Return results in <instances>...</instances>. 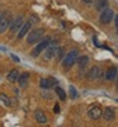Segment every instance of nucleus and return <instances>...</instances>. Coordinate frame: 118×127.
Instances as JSON below:
<instances>
[{"instance_id": "4", "label": "nucleus", "mask_w": 118, "mask_h": 127, "mask_svg": "<svg viewBox=\"0 0 118 127\" xmlns=\"http://www.w3.org/2000/svg\"><path fill=\"white\" fill-rule=\"evenodd\" d=\"M50 45V39H45V41H42L41 43H38L36 47H34V50L32 51V56L33 57H37L41 52H43L45 50H46V47Z\"/></svg>"}, {"instance_id": "17", "label": "nucleus", "mask_w": 118, "mask_h": 127, "mask_svg": "<svg viewBox=\"0 0 118 127\" xmlns=\"http://www.w3.org/2000/svg\"><path fill=\"white\" fill-rule=\"evenodd\" d=\"M0 103H3L5 107H9V105H10V98L8 97L6 94L1 93V94H0Z\"/></svg>"}, {"instance_id": "25", "label": "nucleus", "mask_w": 118, "mask_h": 127, "mask_svg": "<svg viewBox=\"0 0 118 127\" xmlns=\"http://www.w3.org/2000/svg\"><path fill=\"white\" fill-rule=\"evenodd\" d=\"M59 111H60V107H59V104H56L55 105V113H59Z\"/></svg>"}, {"instance_id": "1", "label": "nucleus", "mask_w": 118, "mask_h": 127, "mask_svg": "<svg viewBox=\"0 0 118 127\" xmlns=\"http://www.w3.org/2000/svg\"><path fill=\"white\" fill-rule=\"evenodd\" d=\"M114 19V10L113 9H103L100 14V22L103 24H108Z\"/></svg>"}, {"instance_id": "18", "label": "nucleus", "mask_w": 118, "mask_h": 127, "mask_svg": "<svg viewBox=\"0 0 118 127\" xmlns=\"http://www.w3.org/2000/svg\"><path fill=\"white\" fill-rule=\"evenodd\" d=\"M56 94L61 98V100H65V99H66V94H65V92H63V89H62V88L56 87Z\"/></svg>"}, {"instance_id": "15", "label": "nucleus", "mask_w": 118, "mask_h": 127, "mask_svg": "<svg viewBox=\"0 0 118 127\" xmlns=\"http://www.w3.org/2000/svg\"><path fill=\"white\" fill-rule=\"evenodd\" d=\"M47 47H48V46H47ZM55 52H56V47H55V45H52V46H50V47H48V50L46 51L45 57H46L47 60H50L51 57L55 56Z\"/></svg>"}, {"instance_id": "5", "label": "nucleus", "mask_w": 118, "mask_h": 127, "mask_svg": "<svg viewBox=\"0 0 118 127\" xmlns=\"http://www.w3.org/2000/svg\"><path fill=\"white\" fill-rule=\"evenodd\" d=\"M100 76H102V70H100L98 66L91 67V69L88 71V74H87V78H88L89 80H93V79H99Z\"/></svg>"}, {"instance_id": "24", "label": "nucleus", "mask_w": 118, "mask_h": 127, "mask_svg": "<svg viewBox=\"0 0 118 127\" xmlns=\"http://www.w3.org/2000/svg\"><path fill=\"white\" fill-rule=\"evenodd\" d=\"M10 57H12V59H13V60H14L15 62H19V61H20V60H19V59H18V57H17L15 55H13V54H12V55H10Z\"/></svg>"}, {"instance_id": "23", "label": "nucleus", "mask_w": 118, "mask_h": 127, "mask_svg": "<svg viewBox=\"0 0 118 127\" xmlns=\"http://www.w3.org/2000/svg\"><path fill=\"white\" fill-rule=\"evenodd\" d=\"M48 81H50V88H51V87H53V85H56V84H57V81H56L55 79H48Z\"/></svg>"}, {"instance_id": "10", "label": "nucleus", "mask_w": 118, "mask_h": 127, "mask_svg": "<svg viewBox=\"0 0 118 127\" xmlns=\"http://www.w3.org/2000/svg\"><path fill=\"white\" fill-rule=\"evenodd\" d=\"M102 114H103L104 120H107V121H112V120L114 118V109L111 108V107H108V108H105L104 112H102Z\"/></svg>"}, {"instance_id": "16", "label": "nucleus", "mask_w": 118, "mask_h": 127, "mask_svg": "<svg viewBox=\"0 0 118 127\" xmlns=\"http://www.w3.org/2000/svg\"><path fill=\"white\" fill-rule=\"evenodd\" d=\"M116 75H117V67H111L108 71H107L105 78L108 79V80H113L116 78Z\"/></svg>"}, {"instance_id": "2", "label": "nucleus", "mask_w": 118, "mask_h": 127, "mask_svg": "<svg viewBox=\"0 0 118 127\" xmlns=\"http://www.w3.org/2000/svg\"><path fill=\"white\" fill-rule=\"evenodd\" d=\"M78 51L76 50H72L71 52H69V54L66 55L65 60H63V66H65L66 69L71 67L75 62H76V59H78Z\"/></svg>"}, {"instance_id": "8", "label": "nucleus", "mask_w": 118, "mask_h": 127, "mask_svg": "<svg viewBox=\"0 0 118 127\" xmlns=\"http://www.w3.org/2000/svg\"><path fill=\"white\" fill-rule=\"evenodd\" d=\"M17 80L19 81V87H20V88H27V85H28V80H29V74H28V72L20 74Z\"/></svg>"}, {"instance_id": "19", "label": "nucleus", "mask_w": 118, "mask_h": 127, "mask_svg": "<svg viewBox=\"0 0 118 127\" xmlns=\"http://www.w3.org/2000/svg\"><path fill=\"white\" fill-rule=\"evenodd\" d=\"M69 94H70V97H71V99H75L78 97V93H76V89H75L72 85H70V88H69Z\"/></svg>"}, {"instance_id": "7", "label": "nucleus", "mask_w": 118, "mask_h": 127, "mask_svg": "<svg viewBox=\"0 0 118 127\" xmlns=\"http://www.w3.org/2000/svg\"><path fill=\"white\" fill-rule=\"evenodd\" d=\"M88 114H89V117H90L91 120H98V118L102 117V109H100L99 107H91V108L89 109Z\"/></svg>"}, {"instance_id": "3", "label": "nucleus", "mask_w": 118, "mask_h": 127, "mask_svg": "<svg viewBox=\"0 0 118 127\" xmlns=\"http://www.w3.org/2000/svg\"><path fill=\"white\" fill-rule=\"evenodd\" d=\"M45 33V31L43 29H34V31H32L29 32V34H28V43L32 45V43H36V42H38L41 39V37L43 36Z\"/></svg>"}, {"instance_id": "22", "label": "nucleus", "mask_w": 118, "mask_h": 127, "mask_svg": "<svg viewBox=\"0 0 118 127\" xmlns=\"http://www.w3.org/2000/svg\"><path fill=\"white\" fill-rule=\"evenodd\" d=\"M55 55L57 57V60H61L63 57V48H56V52H55Z\"/></svg>"}, {"instance_id": "11", "label": "nucleus", "mask_w": 118, "mask_h": 127, "mask_svg": "<svg viewBox=\"0 0 118 127\" xmlns=\"http://www.w3.org/2000/svg\"><path fill=\"white\" fill-rule=\"evenodd\" d=\"M36 120H37L38 123H46L47 122V118H46L43 111H41V109H37L36 111Z\"/></svg>"}, {"instance_id": "13", "label": "nucleus", "mask_w": 118, "mask_h": 127, "mask_svg": "<svg viewBox=\"0 0 118 127\" xmlns=\"http://www.w3.org/2000/svg\"><path fill=\"white\" fill-rule=\"evenodd\" d=\"M18 76H19L18 70H12V71H10V72L8 74L6 79H8V81H10V83H15V81H17V79H18Z\"/></svg>"}, {"instance_id": "6", "label": "nucleus", "mask_w": 118, "mask_h": 127, "mask_svg": "<svg viewBox=\"0 0 118 127\" xmlns=\"http://www.w3.org/2000/svg\"><path fill=\"white\" fill-rule=\"evenodd\" d=\"M9 26H10V31H12V32H18L20 29V27L23 26V18L22 17H17L13 22L10 20Z\"/></svg>"}, {"instance_id": "9", "label": "nucleus", "mask_w": 118, "mask_h": 127, "mask_svg": "<svg viewBox=\"0 0 118 127\" xmlns=\"http://www.w3.org/2000/svg\"><path fill=\"white\" fill-rule=\"evenodd\" d=\"M29 29H30V22H27V23H24L22 27H20V29H19V33H18V38L20 39V38H23L28 32H29Z\"/></svg>"}, {"instance_id": "20", "label": "nucleus", "mask_w": 118, "mask_h": 127, "mask_svg": "<svg viewBox=\"0 0 118 127\" xmlns=\"http://www.w3.org/2000/svg\"><path fill=\"white\" fill-rule=\"evenodd\" d=\"M39 85H41V88H43V89L50 88V81H48V79H41Z\"/></svg>"}, {"instance_id": "21", "label": "nucleus", "mask_w": 118, "mask_h": 127, "mask_svg": "<svg viewBox=\"0 0 118 127\" xmlns=\"http://www.w3.org/2000/svg\"><path fill=\"white\" fill-rule=\"evenodd\" d=\"M88 61H89V59H88V56H83L80 60H79V65L81 66V67H84L85 65L88 64Z\"/></svg>"}, {"instance_id": "14", "label": "nucleus", "mask_w": 118, "mask_h": 127, "mask_svg": "<svg viewBox=\"0 0 118 127\" xmlns=\"http://www.w3.org/2000/svg\"><path fill=\"white\" fill-rule=\"evenodd\" d=\"M107 5H108V1H107V0H96L95 1V9L99 10V12H102L103 9H105Z\"/></svg>"}, {"instance_id": "26", "label": "nucleus", "mask_w": 118, "mask_h": 127, "mask_svg": "<svg viewBox=\"0 0 118 127\" xmlns=\"http://www.w3.org/2000/svg\"><path fill=\"white\" fill-rule=\"evenodd\" d=\"M83 1H84L85 4H89V3H91V1H94V0H83Z\"/></svg>"}, {"instance_id": "12", "label": "nucleus", "mask_w": 118, "mask_h": 127, "mask_svg": "<svg viewBox=\"0 0 118 127\" xmlns=\"http://www.w3.org/2000/svg\"><path fill=\"white\" fill-rule=\"evenodd\" d=\"M10 23V18H3L0 19V33H4V32L8 29Z\"/></svg>"}, {"instance_id": "27", "label": "nucleus", "mask_w": 118, "mask_h": 127, "mask_svg": "<svg viewBox=\"0 0 118 127\" xmlns=\"http://www.w3.org/2000/svg\"><path fill=\"white\" fill-rule=\"evenodd\" d=\"M4 15H5V13H0V19H3Z\"/></svg>"}]
</instances>
